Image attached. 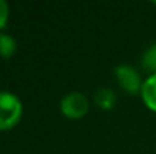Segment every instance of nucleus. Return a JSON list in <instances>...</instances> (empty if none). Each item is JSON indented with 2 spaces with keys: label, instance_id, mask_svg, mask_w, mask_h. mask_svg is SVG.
I'll list each match as a JSON object with an SVG mask.
<instances>
[{
  "label": "nucleus",
  "instance_id": "f257e3e1",
  "mask_svg": "<svg viewBox=\"0 0 156 154\" xmlns=\"http://www.w3.org/2000/svg\"><path fill=\"white\" fill-rule=\"evenodd\" d=\"M23 106L18 97L8 91H0V130H9L18 124Z\"/></svg>",
  "mask_w": 156,
  "mask_h": 154
},
{
  "label": "nucleus",
  "instance_id": "f03ea898",
  "mask_svg": "<svg viewBox=\"0 0 156 154\" xmlns=\"http://www.w3.org/2000/svg\"><path fill=\"white\" fill-rule=\"evenodd\" d=\"M90 101L82 92H70L61 100V112L70 119H79L88 113Z\"/></svg>",
  "mask_w": 156,
  "mask_h": 154
},
{
  "label": "nucleus",
  "instance_id": "7ed1b4c3",
  "mask_svg": "<svg viewBox=\"0 0 156 154\" xmlns=\"http://www.w3.org/2000/svg\"><path fill=\"white\" fill-rule=\"evenodd\" d=\"M115 74V80L120 85L121 89H124L127 94H138L141 92L143 88V82L140 74L136 73V70L127 63H121L115 68L114 71Z\"/></svg>",
  "mask_w": 156,
  "mask_h": 154
},
{
  "label": "nucleus",
  "instance_id": "20e7f679",
  "mask_svg": "<svg viewBox=\"0 0 156 154\" xmlns=\"http://www.w3.org/2000/svg\"><path fill=\"white\" fill-rule=\"evenodd\" d=\"M141 97H143V101L146 103V106L150 110L156 112V74L149 76L143 82Z\"/></svg>",
  "mask_w": 156,
  "mask_h": 154
},
{
  "label": "nucleus",
  "instance_id": "39448f33",
  "mask_svg": "<svg viewBox=\"0 0 156 154\" xmlns=\"http://www.w3.org/2000/svg\"><path fill=\"white\" fill-rule=\"evenodd\" d=\"M94 101H96V104L99 107H102L103 110H109L115 104V94L109 88H100L94 94Z\"/></svg>",
  "mask_w": 156,
  "mask_h": 154
},
{
  "label": "nucleus",
  "instance_id": "423d86ee",
  "mask_svg": "<svg viewBox=\"0 0 156 154\" xmlns=\"http://www.w3.org/2000/svg\"><path fill=\"white\" fill-rule=\"evenodd\" d=\"M15 50H17L15 39L8 33H0V57L8 59L15 53Z\"/></svg>",
  "mask_w": 156,
  "mask_h": 154
},
{
  "label": "nucleus",
  "instance_id": "0eeeda50",
  "mask_svg": "<svg viewBox=\"0 0 156 154\" xmlns=\"http://www.w3.org/2000/svg\"><path fill=\"white\" fill-rule=\"evenodd\" d=\"M141 62H143V67L147 71H152L153 74H156V44L149 47L147 50L144 51Z\"/></svg>",
  "mask_w": 156,
  "mask_h": 154
},
{
  "label": "nucleus",
  "instance_id": "6e6552de",
  "mask_svg": "<svg viewBox=\"0 0 156 154\" xmlns=\"http://www.w3.org/2000/svg\"><path fill=\"white\" fill-rule=\"evenodd\" d=\"M9 18V6L5 0H0V29H3Z\"/></svg>",
  "mask_w": 156,
  "mask_h": 154
},
{
  "label": "nucleus",
  "instance_id": "1a4fd4ad",
  "mask_svg": "<svg viewBox=\"0 0 156 154\" xmlns=\"http://www.w3.org/2000/svg\"><path fill=\"white\" fill-rule=\"evenodd\" d=\"M155 3H156V2H155Z\"/></svg>",
  "mask_w": 156,
  "mask_h": 154
}]
</instances>
